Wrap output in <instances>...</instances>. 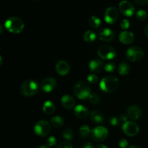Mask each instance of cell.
I'll list each match as a JSON object with an SVG mask.
<instances>
[{
    "mask_svg": "<svg viewBox=\"0 0 148 148\" xmlns=\"http://www.w3.org/2000/svg\"><path fill=\"white\" fill-rule=\"evenodd\" d=\"M134 2L137 4H139V5L144 6L145 4H147L148 3V0H133Z\"/></svg>",
    "mask_w": 148,
    "mask_h": 148,
    "instance_id": "37",
    "label": "cell"
},
{
    "mask_svg": "<svg viewBox=\"0 0 148 148\" xmlns=\"http://www.w3.org/2000/svg\"><path fill=\"white\" fill-rule=\"evenodd\" d=\"M81 148H94V147L91 143H85L84 145H82V146L81 147Z\"/></svg>",
    "mask_w": 148,
    "mask_h": 148,
    "instance_id": "38",
    "label": "cell"
},
{
    "mask_svg": "<svg viewBox=\"0 0 148 148\" xmlns=\"http://www.w3.org/2000/svg\"><path fill=\"white\" fill-rule=\"evenodd\" d=\"M56 137H53V136H51L46 140V145H47L49 147H53V146L56 145Z\"/></svg>",
    "mask_w": 148,
    "mask_h": 148,
    "instance_id": "31",
    "label": "cell"
},
{
    "mask_svg": "<svg viewBox=\"0 0 148 148\" xmlns=\"http://www.w3.org/2000/svg\"><path fill=\"white\" fill-rule=\"evenodd\" d=\"M89 24L92 28H98L101 25V20L96 16H92L89 19Z\"/></svg>",
    "mask_w": 148,
    "mask_h": 148,
    "instance_id": "25",
    "label": "cell"
},
{
    "mask_svg": "<svg viewBox=\"0 0 148 148\" xmlns=\"http://www.w3.org/2000/svg\"><path fill=\"white\" fill-rule=\"evenodd\" d=\"M119 41L124 44H131L134 42V36L132 32L124 30L120 33L119 36Z\"/></svg>",
    "mask_w": 148,
    "mask_h": 148,
    "instance_id": "16",
    "label": "cell"
},
{
    "mask_svg": "<svg viewBox=\"0 0 148 148\" xmlns=\"http://www.w3.org/2000/svg\"><path fill=\"white\" fill-rule=\"evenodd\" d=\"M118 72L119 75H127L130 73V64L127 62H121L119 64L118 66Z\"/></svg>",
    "mask_w": 148,
    "mask_h": 148,
    "instance_id": "22",
    "label": "cell"
},
{
    "mask_svg": "<svg viewBox=\"0 0 148 148\" xmlns=\"http://www.w3.org/2000/svg\"><path fill=\"white\" fill-rule=\"evenodd\" d=\"M91 137L96 142H103L108 137V132L106 128L103 127H96L91 130Z\"/></svg>",
    "mask_w": 148,
    "mask_h": 148,
    "instance_id": "8",
    "label": "cell"
},
{
    "mask_svg": "<svg viewBox=\"0 0 148 148\" xmlns=\"http://www.w3.org/2000/svg\"><path fill=\"white\" fill-rule=\"evenodd\" d=\"M116 64L114 62H108L105 64V66H104V69L106 72H114V69H115Z\"/></svg>",
    "mask_w": 148,
    "mask_h": 148,
    "instance_id": "30",
    "label": "cell"
},
{
    "mask_svg": "<svg viewBox=\"0 0 148 148\" xmlns=\"http://www.w3.org/2000/svg\"><path fill=\"white\" fill-rule=\"evenodd\" d=\"M56 107L53 102L50 101H47L44 103L43 106V111L46 115H51L55 112Z\"/></svg>",
    "mask_w": 148,
    "mask_h": 148,
    "instance_id": "20",
    "label": "cell"
},
{
    "mask_svg": "<svg viewBox=\"0 0 148 148\" xmlns=\"http://www.w3.org/2000/svg\"><path fill=\"white\" fill-rule=\"evenodd\" d=\"M127 116L132 121H135L140 118L142 116V111L137 106H131L127 109Z\"/></svg>",
    "mask_w": 148,
    "mask_h": 148,
    "instance_id": "15",
    "label": "cell"
},
{
    "mask_svg": "<svg viewBox=\"0 0 148 148\" xmlns=\"http://www.w3.org/2000/svg\"><path fill=\"white\" fill-rule=\"evenodd\" d=\"M62 106L66 109H72L75 105V101L72 96L69 95H64L61 99Z\"/></svg>",
    "mask_w": 148,
    "mask_h": 148,
    "instance_id": "19",
    "label": "cell"
},
{
    "mask_svg": "<svg viewBox=\"0 0 148 148\" xmlns=\"http://www.w3.org/2000/svg\"><path fill=\"white\" fill-rule=\"evenodd\" d=\"M96 34L92 30H88L83 35V39L85 42H93L96 39Z\"/></svg>",
    "mask_w": 148,
    "mask_h": 148,
    "instance_id": "24",
    "label": "cell"
},
{
    "mask_svg": "<svg viewBox=\"0 0 148 148\" xmlns=\"http://www.w3.org/2000/svg\"><path fill=\"white\" fill-rule=\"evenodd\" d=\"M51 124L54 128H61L64 125V119L59 116H55L51 119Z\"/></svg>",
    "mask_w": 148,
    "mask_h": 148,
    "instance_id": "23",
    "label": "cell"
},
{
    "mask_svg": "<svg viewBox=\"0 0 148 148\" xmlns=\"http://www.w3.org/2000/svg\"><path fill=\"white\" fill-rule=\"evenodd\" d=\"M115 37V33L111 29L105 27L98 32V38L104 42H110Z\"/></svg>",
    "mask_w": 148,
    "mask_h": 148,
    "instance_id": "13",
    "label": "cell"
},
{
    "mask_svg": "<svg viewBox=\"0 0 148 148\" xmlns=\"http://www.w3.org/2000/svg\"><path fill=\"white\" fill-rule=\"evenodd\" d=\"M51 125L50 123L45 120H40L38 121L34 126L33 131L35 134L40 137H46L49 133L51 132Z\"/></svg>",
    "mask_w": 148,
    "mask_h": 148,
    "instance_id": "5",
    "label": "cell"
},
{
    "mask_svg": "<svg viewBox=\"0 0 148 148\" xmlns=\"http://www.w3.org/2000/svg\"><path fill=\"white\" fill-rule=\"evenodd\" d=\"M62 137H63L64 139L67 140V141H71V140H73L74 137L73 131L69 128L65 129L63 131V132H62Z\"/></svg>",
    "mask_w": 148,
    "mask_h": 148,
    "instance_id": "27",
    "label": "cell"
},
{
    "mask_svg": "<svg viewBox=\"0 0 148 148\" xmlns=\"http://www.w3.org/2000/svg\"><path fill=\"white\" fill-rule=\"evenodd\" d=\"M119 82L118 78L113 75H108L101 79L100 88L106 92H114L119 88Z\"/></svg>",
    "mask_w": 148,
    "mask_h": 148,
    "instance_id": "1",
    "label": "cell"
},
{
    "mask_svg": "<svg viewBox=\"0 0 148 148\" xmlns=\"http://www.w3.org/2000/svg\"><path fill=\"white\" fill-rule=\"evenodd\" d=\"M130 148H141V147H139V146H137V145H133V146H131Z\"/></svg>",
    "mask_w": 148,
    "mask_h": 148,
    "instance_id": "42",
    "label": "cell"
},
{
    "mask_svg": "<svg viewBox=\"0 0 148 148\" xmlns=\"http://www.w3.org/2000/svg\"><path fill=\"white\" fill-rule=\"evenodd\" d=\"M122 130L124 134L130 137H134L138 134L140 127L138 124L133 121H127L122 125Z\"/></svg>",
    "mask_w": 148,
    "mask_h": 148,
    "instance_id": "9",
    "label": "cell"
},
{
    "mask_svg": "<svg viewBox=\"0 0 148 148\" xmlns=\"http://www.w3.org/2000/svg\"><path fill=\"white\" fill-rule=\"evenodd\" d=\"M79 134H80L81 137L83 138H86L88 137L90 134H91V130L90 129L89 126L88 125H83L79 128Z\"/></svg>",
    "mask_w": 148,
    "mask_h": 148,
    "instance_id": "26",
    "label": "cell"
},
{
    "mask_svg": "<svg viewBox=\"0 0 148 148\" xmlns=\"http://www.w3.org/2000/svg\"><path fill=\"white\" fill-rule=\"evenodd\" d=\"M90 119L91 121H93L94 123H102L104 121L103 114L98 111H93L90 114Z\"/></svg>",
    "mask_w": 148,
    "mask_h": 148,
    "instance_id": "21",
    "label": "cell"
},
{
    "mask_svg": "<svg viewBox=\"0 0 148 148\" xmlns=\"http://www.w3.org/2000/svg\"><path fill=\"white\" fill-rule=\"evenodd\" d=\"M56 86V80L53 77L45 78L40 82V88L45 92H50L55 89Z\"/></svg>",
    "mask_w": 148,
    "mask_h": 148,
    "instance_id": "12",
    "label": "cell"
},
{
    "mask_svg": "<svg viewBox=\"0 0 148 148\" xmlns=\"http://www.w3.org/2000/svg\"><path fill=\"white\" fill-rule=\"evenodd\" d=\"M56 72L61 76H65L69 73L70 70V66L67 62L64 60H60L56 63L55 66Z\"/></svg>",
    "mask_w": 148,
    "mask_h": 148,
    "instance_id": "14",
    "label": "cell"
},
{
    "mask_svg": "<svg viewBox=\"0 0 148 148\" xmlns=\"http://www.w3.org/2000/svg\"><path fill=\"white\" fill-rule=\"evenodd\" d=\"M136 17H137V18L139 20H140V21H143V20H146V18H147V14L145 10H140L137 12Z\"/></svg>",
    "mask_w": 148,
    "mask_h": 148,
    "instance_id": "29",
    "label": "cell"
},
{
    "mask_svg": "<svg viewBox=\"0 0 148 148\" xmlns=\"http://www.w3.org/2000/svg\"><path fill=\"white\" fill-rule=\"evenodd\" d=\"M98 54L101 59L111 60L116 56V51L108 45H102L98 49Z\"/></svg>",
    "mask_w": 148,
    "mask_h": 148,
    "instance_id": "7",
    "label": "cell"
},
{
    "mask_svg": "<svg viewBox=\"0 0 148 148\" xmlns=\"http://www.w3.org/2000/svg\"><path fill=\"white\" fill-rule=\"evenodd\" d=\"M145 34L146 37L148 38V25L146 26L145 28Z\"/></svg>",
    "mask_w": 148,
    "mask_h": 148,
    "instance_id": "39",
    "label": "cell"
},
{
    "mask_svg": "<svg viewBox=\"0 0 148 148\" xmlns=\"http://www.w3.org/2000/svg\"><path fill=\"white\" fill-rule=\"evenodd\" d=\"M73 92L75 96L81 100L88 98L91 93L90 88L85 81H78L74 86Z\"/></svg>",
    "mask_w": 148,
    "mask_h": 148,
    "instance_id": "3",
    "label": "cell"
},
{
    "mask_svg": "<svg viewBox=\"0 0 148 148\" xmlns=\"http://www.w3.org/2000/svg\"><path fill=\"white\" fill-rule=\"evenodd\" d=\"M119 11L116 7H110L106 10L104 14L105 21L108 24H113L115 23L119 18Z\"/></svg>",
    "mask_w": 148,
    "mask_h": 148,
    "instance_id": "10",
    "label": "cell"
},
{
    "mask_svg": "<svg viewBox=\"0 0 148 148\" xmlns=\"http://www.w3.org/2000/svg\"><path fill=\"white\" fill-rule=\"evenodd\" d=\"M0 27H1V32H0V33H2V30H3V27H2V25H0Z\"/></svg>",
    "mask_w": 148,
    "mask_h": 148,
    "instance_id": "43",
    "label": "cell"
},
{
    "mask_svg": "<svg viewBox=\"0 0 148 148\" xmlns=\"http://www.w3.org/2000/svg\"><path fill=\"white\" fill-rule=\"evenodd\" d=\"M120 25H121V28H122L123 30H127V29L130 27V21L127 20H126V19H124V20H123L121 22V24H120Z\"/></svg>",
    "mask_w": 148,
    "mask_h": 148,
    "instance_id": "33",
    "label": "cell"
},
{
    "mask_svg": "<svg viewBox=\"0 0 148 148\" xmlns=\"http://www.w3.org/2000/svg\"><path fill=\"white\" fill-rule=\"evenodd\" d=\"M88 101L92 104H97L99 102L100 97L97 93L92 92V93H90V95L88 97Z\"/></svg>",
    "mask_w": 148,
    "mask_h": 148,
    "instance_id": "28",
    "label": "cell"
},
{
    "mask_svg": "<svg viewBox=\"0 0 148 148\" xmlns=\"http://www.w3.org/2000/svg\"><path fill=\"white\" fill-rule=\"evenodd\" d=\"M38 90V85L36 81L33 79H27L24 81L20 87L21 93L25 96H32Z\"/></svg>",
    "mask_w": 148,
    "mask_h": 148,
    "instance_id": "4",
    "label": "cell"
},
{
    "mask_svg": "<svg viewBox=\"0 0 148 148\" xmlns=\"http://www.w3.org/2000/svg\"><path fill=\"white\" fill-rule=\"evenodd\" d=\"M56 148H73V147L69 142H63V143L58 145Z\"/></svg>",
    "mask_w": 148,
    "mask_h": 148,
    "instance_id": "34",
    "label": "cell"
},
{
    "mask_svg": "<svg viewBox=\"0 0 148 148\" xmlns=\"http://www.w3.org/2000/svg\"><path fill=\"white\" fill-rule=\"evenodd\" d=\"M74 114L75 116L77 117L78 119H84L89 115V111H88V108L84 106L83 105H77L74 109Z\"/></svg>",
    "mask_w": 148,
    "mask_h": 148,
    "instance_id": "17",
    "label": "cell"
},
{
    "mask_svg": "<svg viewBox=\"0 0 148 148\" xmlns=\"http://www.w3.org/2000/svg\"><path fill=\"white\" fill-rule=\"evenodd\" d=\"M39 148H50V147L47 145H41L39 147Z\"/></svg>",
    "mask_w": 148,
    "mask_h": 148,
    "instance_id": "41",
    "label": "cell"
},
{
    "mask_svg": "<svg viewBox=\"0 0 148 148\" xmlns=\"http://www.w3.org/2000/svg\"><path fill=\"white\" fill-rule=\"evenodd\" d=\"M144 51L138 46H132L126 52V58L130 62H138L144 57Z\"/></svg>",
    "mask_w": 148,
    "mask_h": 148,
    "instance_id": "6",
    "label": "cell"
},
{
    "mask_svg": "<svg viewBox=\"0 0 148 148\" xmlns=\"http://www.w3.org/2000/svg\"><path fill=\"white\" fill-rule=\"evenodd\" d=\"M96 148H108V147H107V146L104 145H97Z\"/></svg>",
    "mask_w": 148,
    "mask_h": 148,
    "instance_id": "40",
    "label": "cell"
},
{
    "mask_svg": "<svg viewBox=\"0 0 148 148\" xmlns=\"http://www.w3.org/2000/svg\"><path fill=\"white\" fill-rule=\"evenodd\" d=\"M4 26L10 33L18 34L23 31L24 28V23L19 17H11L6 20Z\"/></svg>",
    "mask_w": 148,
    "mask_h": 148,
    "instance_id": "2",
    "label": "cell"
},
{
    "mask_svg": "<svg viewBox=\"0 0 148 148\" xmlns=\"http://www.w3.org/2000/svg\"><path fill=\"white\" fill-rule=\"evenodd\" d=\"M105 65L103 64V62L100 59H92L89 63V68L92 72H101L104 68Z\"/></svg>",
    "mask_w": 148,
    "mask_h": 148,
    "instance_id": "18",
    "label": "cell"
},
{
    "mask_svg": "<svg viewBox=\"0 0 148 148\" xmlns=\"http://www.w3.org/2000/svg\"><path fill=\"white\" fill-rule=\"evenodd\" d=\"M98 77L94 74H90L88 76V81L92 84H95L98 82Z\"/></svg>",
    "mask_w": 148,
    "mask_h": 148,
    "instance_id": "32",
    "label": "cell"
},
{
    "mask_svg": "<svg viewBox=\"0 0 148 148\" xmlns=\"http://www.w3.org/2000/svg\"><path fill=\"white\" fill-rule=\"evenodd\" d=\"M119 121L120 120L117 117H112L111 120H110V123H111V124L113 127H116L119 124Z\"/></svg>",
    "mask_w": 148,
    "mask_h": 148,
    "instance_id": "36",
    "label": "cell"
},
{
    "mask_svg": "<svg viewBox=\"0 0 148 148\" xmlns=\"http://www.w3.org/2000/svg\"><path fill=\"white\" fill-rule=\"evenodd\" d=\"M119 8L120 12L122 13L124 15L127 16V17H131L134 14V7L132 5L131 2L128 1H121L119 3Z\"/></svg>",
    "mask_w": 148,
    "mask_h": 148,
    "instance_id": "11",
    "label": "cell"
},
{
    "mask_svg": "<svg viewBox=\"0 0 148 148\" xmlns=\"http://www.w3.org/2000/svg\"><path fill=\"white\" fill-rule=\"evenodd\" d=\"M119 145L120 148H127L128 146V142L126 139H121L119 142Z\"/></svg>",
    "mask_w": 148,
    "mask_h": 148,
    "instance_id": "35",
    "label": "cell"
}]
</instances>
